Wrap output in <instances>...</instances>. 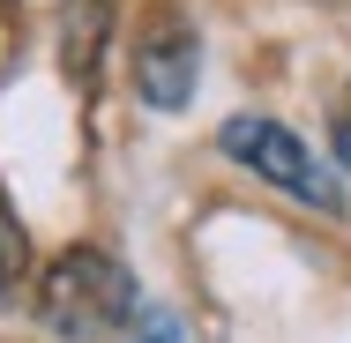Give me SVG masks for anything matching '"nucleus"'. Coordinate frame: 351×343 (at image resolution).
<instances>
[{"label": "nucleus", "mask_w": 351, "mask_h": 343, "mask_svg": "<svg viewBox=\"0 0 351 343\" xmlns=\"http://www.w3.org/2000/svg\"><path fill=\"white\" fill-rule=\"evenodd\" d=\"M337 157H344V172H351V127H337Z\"/></svg>", "instance_id": "6"}, {"label": "nucleus", "mask_w": 351, "mask_h": 343, "mask_svg": "<svg viewBox=\"0 0 351 343\" xmlns=\"http://www.w3.org/2000/svg\"><path fill=\"white\" fill-rule=\"evenodd\" d=\"M217 149L224 157H239V164H254L269 187H284L291 202L322 209V216H337L344 209V194L329 187V172L314 164V149L291 135V127H277V120H262V112H239V120H224V135H217Z\"/></svg>", "instance_id": "2"}, {"label": "nucleus", "mask_w": 351, "mask_h": 343, "mask_svg": "<svg viewBox=\"0 0 351 343\" xmlns=\"http://www.w3.org/2000/svg\"><path fill=\"white\" fill-rule=\"evenodd\" d=\"M195 82H202V45H195L187 30H157V38L142 45L135 90L157 105V112H180V105L195 97Z\"/></svg>", "instance_id": "3"}, {"label": "nucleus", "mask_w": 351, "mask_h": 343, "mask_svg": "<svg viewBox=\"0 0 351 343\" xmlns=\"http://www.w3.org/2000/svg\"><path fill=\"white\" fill-rule=\"evenodd\" d=\"M337 127H351V90H344V112H337Z\"/></svg>", "instance_id": "7"}, {"label": "nucleus", "mask_w": 351, "mask_h": 343, "mask_svg": "<svg viewBox=\"0 0 351 343\" xmlns=\"http://www.w3.org/2000/svg\"><path fill=\"white\" fill-rule=\"evenodd\" d=\"M105 15H112L105 0H75V8H68V68H75V75H90V68H97V38H105Z\"/></svg>", "instance_id": "4"}, {"label": "nucleus", "mask_w": 351, "mask_h": 343, "mask_svg": "<svg viewBox=\"0 0 351 343\" xmlns=\"http://www.w3.org/2000/svg\"><path fill=\"white\" fill-rule=\"evenodd\" d=\"M15 269H23V224H15V209L0 202V291L15 283Z\"/></svg>", "instance_id": "5"}, {"label": "nucleus", "mask_w": 351, "mask_h": 343, "mask_svg": "<svg viewBox=\"0 0 351 343\" xmlns=\"http://www.w3.org/2000/svg\"><path fill=\"white\" fill-rule=\"evenodd\" d=\"M38 321L68 343H112L142 321V283L105 246H68L38 283Z\"/></svg>", "instance_id": "1"}]
</instances>
